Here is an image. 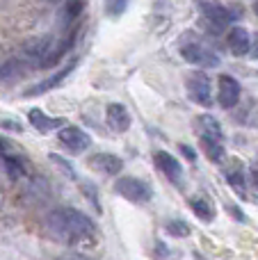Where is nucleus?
Returning a JSON list of instances; mask_svg holds the SVG:
<instances>
[{
    "instance_id": "nucleus-1",
    "label": "nucleus",
    "mask_w": 258,
    "mask_h": 260,
    "mask_svg": "<svg viewBox=\"0 0 258 260\" xmlns=\"http://www.w3.org/2000/svg\"><path fill=\"white\" fill-rule=\"evenodd\" d=\"M46 231L53 240L62 244H71V247L91 244L96 235L94 221L87 215H82L80 210H73V208H59V210L50 212L46 217Z\"/></svg>"
},
{
    "instance_id": "nucleus-23",
    "label": "nucleus",
    "mask_w": 258,
    "mask_h": 260,
    "mask_svg": "<svg viewBox=\"0 0 258 260\" xmlns=\"http://www.w3.org/2000/svg\"><path fill=\"white\" fill-rule=\"evenodd\" d=\"M181 151H183V153H185V157H187V160H192V162H195V160H197V153H195V151H192V148H190V146H181Z\"/></svg>"
},
{
    "instance_id": "nucleus-22",
    "label": "nucleus",
    "mask_w": 258,
    "mask_h": 260,
    "mask_svg": "<svg viewBox=\"0 0 258 260\" xmlns=\"http://www.w3.org/2000/svg\"><path fill=\"white\" fill-rule=\"evenodd\" d=\"M249 53H251V57L258 59V32L254 37H251V46H249Z\"/></svg>"
},
{
    "instance_id": "nucleus-26",
    "label": "nucleus",
    "mask_w": 258,
    "mask_h": 260,
    "mask_svg": "<svg viewBox=\"0 0 258 260\" xmlns=\"http://www.w3.org/2000/svg\"><path fill=\"white\" fill-rule=\"evenodd\" d=\"M48 3H55V5H64V3H69V0H48Z\"/></svg>"
},
{
    "instance_id": "nucleus-6",
    "label": "nucleus",
    "mask_w": 258,
    "mask_h": 260,
    "mask_svg": "<svg viewBox=\"0 0 258 260\" xmlns=\"http://www.w3.org/2000/svg\"><path fill=\"white\" fill-rule=\"evenodd\" d=\"M204 16H206V21H208L210 30L222 32V27L229 25L233 18H240V12H233L231 7H224V5H219V3H206Z\"/></svg>"
},
{
    "instance_id": "nucleus-4",
    "label": "nucleus",
    "mask_w": 258,
    "mask_h": 260,
    "mask_svg": "<svg viewBox=\"0 0 258 260\" xmlns=\"http://www.w3.org/2000/svg\"><path fill=\"white\" fill-rule=\"evenodd\" d=\"M114 192H117L119 197L133 201V203H146L151 199V194H153V192H151V187L144 183V180L131 178V176L119 178L117 183H114Z\"/></svg>"
},
{
    "instance_id": "nucleus-12",
    "label": "nucleus",
    "mask_w": 258,
    "mask_h": 260,
    "mask_svg": "<svg viewBox=\"0 0 258 260\" xmlns=\"http://www.w3.org/2000/svg\"><path fill=\"white\" fill-rule=\"evenodd\" d=\"M27 121L32 123V128L39 130V133H50V130L64 126V119L48 117V114H44L41 110H30V114H27Z\"/></svg>"
},
{
    "instance_id": "nucleus-11",
    "label": "nucleus",
    "mask_w": 258,
    "mask_h": 260,
    "mask_svg": "<svg viewBox=\"0 0 258 260\" xmlns=\"http://www.w3.org/2000/svg\"><path fill=\"white\" fill-rule=\"evenodd\" d=\"M108 126L117 133H126L131 128V114L121 103L108 105Z\"/></svg>"
},
{
    "instance_id": "nucleus-7",
    "label": "nucleus",
    "mask_w": 258,
    "mask_h": 260,
    "mask_svg": "<svg viewBox=\"0 0 258 260\" xmlns=\"http://www.w3.org/2000/svg\"><path fill=\"white\" fill-rule=\"evenodd\" d=\"M240 94H242V89H240V82H238L236 78L227 76V73L219 76V80H217V101L224 110L236 108L238 101H240Z\"/></svg>"
},
{
    "instance_id": "nucleus-16",
    "label": "nucleus",
    "mask_w": 258,
    "mask_h": 260,
    "mask_svg": "<svg viewBox=\"0 0 258 260\" xmlns=\"http://www.w3.org/2000/svg\"><path fill=\"white\" fill-rule=\"evenodd\" d=\"M201 146H204L206 155H208L213 162H219L224 157V146H222V142H219V139L201 137Z\"/></svg>"
},
{
    "instance_id": "nucleus-20",
    "label": "nucleus",
    "mask_w": 258,
    "mask_h": 260,
    "mask_svg": "<svg viewBox=\"0 0 258 260\" xmlns=\"http://www.w3.org/2000/svg\"><path fill=\"white\" fill-rule=\"evenodd\" d=\"M167 233L169 235H174V238H187V235L192 233L190 231V226L185 224V221H178V219H174V221H167Z\"/></svg>"
},
{
    "instance_id": "nucleus-21",
    "label": "nucleus",
    "mask_w": 258,
    "mask_h": 260,
    "mask_svg": "<svg viewBox=\"0 0 258 260\" xmlns=\"http://www.w3.org/2000/svg\"><path fill=\"white\" fill-rule=\"evenodd\" d=\"M128 7V0H105V9L110 16H121Z\"/></svg>"
},
{
    "instance_id": "nucleus-24",
    "label": "nucleus",
    "mask_w": 258,
    "mask_h": 260,
    "mask_svg": "<svg viewBox=\"0 0 258 260\" xmlns=\"http://www.w3.org/2000/svg\"><path fill=\"white\" fill-rule=\"evenodd\" d=\"M251 183H254L256 187H258V162H256L254 167H251Z\"/></svg>"
},
{
    "instance_id": "nucleus-19",
    "label": "nucleus",
    "mask_w": 258,
    "mask_h": 260,
    "mask_svg": "<svg viewBox=\"0 0 258 260\" xmlns=\"http://www.w3.org/2000/svg\"><path fill=\"white\" fill-rule=\"evenodd\" d=\"M227 183L231 185L233 189L238 192V197L245 199L247 197V185H245V174H240V171H231V174H227Z\"/></svg>"
},
{
    "instance_id": "nucleus-15",
    "label": "nucleus",
    "mask_w": 258,
    "mask_h": 260,
    "mask_svg": "<svg viewBox=\"0 0 258 260\" xmlns=\"http://www.w3.org/2000/svg\"><path fill=\"white\" fill-rule=\"evenodd\" d=\"M199 133L201 137H208V139H219V142H224V130L219 126L217 119L208 117V114H204V117H199Z\"/></svg>"
},
{
    "instance_id": "nucleus-9",
    "label": "nucleus",
    "mask_w": 258,
    "mask_h": 260,
    "mask_svg": "<svg viewBox=\"0 0 258 260\" xmlns=\"http://www.w3.org/2000/svg\"><path fill=\"white\" fill-rule=\"evenodd\" d=\"M89 167L99 174L117 176L123 169V160L119 155H112V153H96V155L89 157Z\"/></svg>"
},
{
    "instance_id": "nucleus-8",
    "label": "nucleus",
    "mask_w": 258,
    "mask_h": 260,
    "mask_svg": "<svg viewBox=\"0 0 258 260\" xmlns=\"http://www.w3.org/2000/svg\"><path fill=\"white\" fill-rule=\"evenodd\" d=\"M57 139L73 153H80V151H87L91 144V137L85 133L82 128L78 126H62L57 133Z\"/></svg>"
},
{
    "instance_id": "nucleus-14",
    "label": "nucleus",
    "mask_w": 258,
    "mask_h": 260,
    "mask_svg": "<svg viewBox=\"0 0 258 260\" xmlns=\"http://www.w3.org/2000/svg\"><path fill=\"white\" fill-rule=\"evenodd\" d=\"M73 71V62L71 64H67V67L62 69L59 73H55V76H50L48 80H44L41 85H35V87H30V89L25 91V96H39V94H46V91H50V89H55V87L59 85V82L64 80V78L69 76V73Z\"/></svg>"
},
{
    "instance_id": "nucleus-13",
    "label": "nucleus",
    "mask_w": 258,
    "mask_h": 260,
    "mask_svg": "<svg viewBox=\"0 0 258 260\" xmlns=\"http://www.w3.org/2000/svg\"><path fill=\"white\" fill-rule=\"evenodd\" d=\"M249 46H251V39H249V32L245 30V27H233L231 32H229V48H231L233 55H247L249 53Z\"/></svg>"
},
{
    "instance_id": "nucleus-5",
    "label": "nucleus",
    "mask_w": 258,
    "mask_h": 260,
    "mask_svg": "<svg viewBox=\"0 0 258 260\" xmlns=\"http://www.w3.org/2000/svg\"><path fill=\"white\" fill-rule=\"evenodd\" d=\"M187 96L195 103L210 108L213 105V96H210V78L201 71H195L187 76Z\"/></svg>"
},
{
    "instance_id": "nucleus-27",
    "label": "nucleus",
    "mask_w": 258,
    "mask_h": 260,
    "mask_svg": "<svg viewBox=\"0 0 258 260\" xmlns=\"http://www.w3.org/2000/svg\"><path fill=\"white\" fill-rule=\"evenodd\" d=\"M254 12H256V16H258V0H256V5H254Z\"/></svg>"
},
{
    "instance_id": "nucleus-18",
    "label": "nucleus",
    "mask_w": 258,
    "mask_h": 260,
    "mask_svg": "<svg viewBox=\"0 0 258 260\" xmlns=\"http://www.w3.org/2000/svg\"><path fill=\"white\" fill-rule=\"evenodd\" d=\"M3 162H5V169H7V174L12 176V178L25 176V167H23V162L18 160L16 155H3Z\"/></svg>"
},
{
    "instance_id": "nucleus-3",
    "label": "nucleus",
    "mask_w": 258,
    "mask_h": 260,
    "mask_svg": "<svg viewBox=\"0 0 258 260\" xmlns=\"http://www.w3.org/2000/svg\"><path fill=\"white\" fill-rule=\"evenodd\" d=\"M181 55L190 64H195V67L213 69V67H219V64H222L219 55L215 53L208 44H204V41H190V44H183L181 46Z\"/></svg>"
},
{
    "instance_id": "nucleus-17",
    "label": "nucleus",
    "mask_w": 258,
    "mask_h": 260,
    "mask_svg": "<svg viewBox=\"0 0 258 260\" xmlns=\"http://www.w3.org/2000/svg\"><path fill=\"white\" fill-rule=\"evenodd\" d=\"M190 208H192V212H195V215L199 217L201 221H213L215 212H213V208H210L208 203L204 201V199H192V201H190Z\"/></svg>"
},
{
    "instance_id": "nucleus-10",
    "label": "nucleus",
    "mask_w": 258,
    "mask_h": 260,
    "mask_svg": "<svg viewBox=\"0 0 258 260\" xmlns=\"http://www.w3.org/2000/svg\"><path fill=\"white\" fill-rule=\"evenodd\" d=\"M155 165H158V169L163 171L165 176H167L172 183H178L183 176V169H181V162L176 160V157L172 155V153L167 151H158L155 153Z\"/></svg>"
},
{
    "instance_id": "nucleus-2",
    "label": "nucleus",
    "mask_w": 258,
    "mask_h": 260,
    "mask_svg": "<svg viewBox=\"0 0 258 260\" xmlns=\"http://www.w3.org/2000/svg\"><path fill=\"white\" fill-rule=\"evenodd\" d=\"M62 53L64 44L53 37H32L21 46V57L32 67H50L62 57Z\"/></svg>"
},
{
    "instance_id": "nucleus-25",
    "label": "nucleus",
    "mask_w": 258,
    "mask_h": 260,
    "mask_svg": "<svg viewBox=\"0 0 258 260\" xmlns=\"http://www.w3.org/2000/svg\"><path fill=\"white\" fill-rule=\"evenodd\" d=\"M229 210H231V215H236V217H238V219H240V221L245 219V217L240 215V208H229Z\"/></svg>"
}]
</instances>
